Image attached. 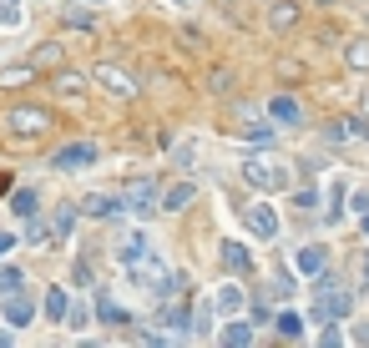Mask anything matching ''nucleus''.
Returning <instances> with one entry per match:
<instances>
[{
  "instance_id": "24",
  "label": "nucleus",
  "mask_w": 369,
  "mask_h": 348,
  "mask_svg": "<svg viewBox=\"0 0 369 348\" xmlns=\"http://www.w3.org/2000/svg\"><path fill=\"white\" fill-rule=\"evenodd\" d=\"M0 26H21V0H0Z\"/></svg>"
},
{
  "instance_id": "20",
  "label": "nucleus",
  "mask_w": 369,
  "mask_h": 348,
  "mask_svg": "<svg viewBox=\"0 0 369 348\" xmlns=\"http://www.w3.org/2000/svg\"><path fill=\"white\" fill-rule=\"evenodd\" d=\"M269 21H274V31H289V26L298 21V6H274V16H269Z\"/></svg>"
},
{
  "instance_id": "34",
  "label": "nucleus",
  "mask_w": 369,
  "mask_h": 348,
  "mask_svg": "<svg viewBox=\"0 0 369 348\" xmlns=\"http://www.w3.org/2000/svg\"><path fill=\"white\" fill-rule=\"evenodd\" d=\"M324 6H329V0H324Z\"/></svg>"
},
{
  "instance_id": "3",
  "label": "nucleus",
  "mask_w": 369,
  "mask_h": 348,
  "mask_svg": "<svg viewBox=\"0 0 369 348\" xmlns=\"http://www.w3.org/2000/svg\"><path fill=\"white\" fill-rule=\"evenodd\" d=\"M91 76H96L101 86H107L112 96H132V91H137V81H132V76H127L122 66H112V61H101V66H96Z\"/></svg>"
},
{
  "instance_id": "33",
  "label": "nucleus",
  "mask_w": 369,
  "mask_h": 348,
  "mask_svg": "<svg viewBox=\"0 0 369 348\" xmlns=\"http://www.w3.org/2000/svg\"><path fill=\"white\" fill-rule=\"evenodd\" d=\"M364 278H369V263H364Z\"/></svg>"
},
{
  "instance_id": "14",
  "label": "nucleus",
  "mask_w": 369,
  "mask_h": 348,
  "mask_svg": "<svg viewBox=\"0 0 369 348\" xmlns=\"http://www.w3.org/2000/svg\"><path fill=\"white\" fill-rule=\"evenodd\" d=\"M46 318H51V323L66 318V293H61V288H51V293H46Z\"/></svg>"
},
{
  "instance_id": "27",
  "label": "nucleus",
  "mask_w": 369,
  "mask_h": 348,
  "mask_svg": "<svg viewBox=\"0 0 369 348\" xmlns=\"http://www.w3.org/2000/svg\"><path fill=\"white\" fill-rule=\"evenodd\" d=\"M46 61L56 66V61H61V46H41V51H36V66H46Z\"/></svg>"
},
{
  "instance_id": "10",
  "label": "nucleus",
  "mask_w": 369,
  "mask_h": 348,
  "mask_svg": "<svg viewBox=\"0 0 369 348\" xmlns=\"http://www.w3.org/2000/svg\"><path fill=\"white\" fill-rule=\"evenodd\" d=\"M293 268H298V273H324V248H298Z\"/></svg>"
},
{
  "instance_id": "11",
  "label": "nucleus",
  "mask_w": 369,
  "mask_h": 348,
  "mask_svg": "<svg viewBox=\"0 0 369 348\" xmlns=\"http://www.w3.org/2000/svg\"><path fill=\"white\" fill-rule=\"evenodd\" d=\"M274 122L298 127V101H293V96H279V101H274Z\"/></svg>"
},
{
  "instance_id": "35",
  "label": "nucleus",
  "mask_w": 369,
  "mask_h": 348,
  "mask_svg": "<svg viewBox=\"0 0 369 348\" xmlns=\"http://www.w3.org/2000/svg\"><path fill=\"white\" fill-rule=\"evenodd\" d=\"M91 6H96V0H91Z\"/></svg>"
},
{
  "instance_id": "16",
  "label": "nucleus",
  "mask_w": 369,
  "mask_h": 348,
  "mask_svg": "<svg viewBox=\"0 0 369 348\" xmlns=\"http://www.w3.org/2000/svg\"><path fill=\"white\" fill-rule=\"evenodd\" d=\"M223 343H233V348H248V343H253V328H248V323H228V328H223Z\"/></svg>"
},
{
  "instance_id": "31",
  "label": "nucleus",
  "mask_w": 369,
  "mask_h": 348,
  "mask_svg": "<svg viewBox=\"0 0 369 348\" xmlns=\"http://www.w3.org/2000/svg\"><path fill=\"white\" fill-rule=\"evenodd\" d=\"M359 111H364V116H369V91H364V101H359Z\"/></svg>"
},
{
  "instance_id": "15",
  "label": "nucleus",
  "mask_w": 369,
  "mask_h": 348,
  "mask_svg": "<svg viewBox=\"0 0 369 348\" xmlns=\"http://www.w3.org/2000/svg\"><path fill=\"white\" fill-rule=\"evenodd\" d=\"M274 328H279V338H303V318L298 313H279Z\"/></svg>"
},
{
  "instance_id": "4",
  "label": "nucleus",
  "mask_w": 369,
  "mask_h": 348,
  "mask_svg": "<svg viewBox=\"0 0 369 348\" xmlns=\"http://www.w3.org/2000/svg\"><path fill=\"white\" fill-rule=\"evenodd\" d=\"M91 162H96V147H91V142L61 147L56 157H51V167H61V172H76V167H91Z\"/></svg>"
},
{
  "instance_id": "9",
  "label": "nucleus",
  "mask_w": 369,
  "mask_h": 348,
  "mask_svg": "<svg viewBox=\"0 0 369 348\" xmlns=\"http://www.w3.org/2000/svg\"><path fill=\"white\" fill-rule=\"evenodd\" d=\"M31 313H36V308H31V298H21V293H11V308H6V318H11V328H26V323H31Z\"/></svg>"
},
{
  "instance_id": "23",
  "label": "nucleus",
  "mask_w": 369,
  "mask_h": 348,
  "mask_svg": "<svg viewBox=\"0 0 369 348\" xmlns=\"http://www.w3.org/2000/svg\"><path fill=\"white\" fill-rule=\"evenodd\" d=\"M218 308H223V313H238V308H243V293H238V288H223V293H218Z\"/></svg>"
},
{
  "instance_id": "29",
  "label": "nucleus",
  "mask_w": 369,
  "mask_h": 348,
  "mask_svg": "<svg viewBox=\"0 0 369 348\" xmlns=\"http://www.w3.org/2000/svg\"><path fill=\"white\" fill-rule=\"evenodd\" d=\"M293 202H298V207L308 212V207H313V202H319V197H313V187H298V192H293Z\"/></svg>"
},
{
  "instance_id": "8",
  "label": "nucleus",
  "mask_w": 369,
  "mask_h": 348,
  "mask_svg": "<svg viewBox=\"0 0 369 348\" xmlns=\"http://www.w3.org/2000/svg\"><path fill=\"white\" fill-rule=\"evenodd\" d=\"M192 197H197V182H177V187L162 192V212H182Z\"/></svg>"
},
{
  "instance_id": "5",
  "label": "nucleus",
  "mask_w": 369,
  "mask_h": 348,
  "mask_svg": "<svg viewBox=\"0 0 369 348\" xmlns=\"http://www.w3.org/2000/svg\"><path fill=\"white\" fill-rule=\"evenodd\" d=\"M243 177H248L253 187H284V182H289L279 162H248V172H243Z\"/></svg>"
},
{
  "instance_id": "13",
  "label": "nucleus",
  "mask_w": 369,
  "mask_h": 348,
  "mask_svg": "<svg viewBox=\"0 0 369 348\" xmlns=\"http://www.w3.org/2000/svg\"><path fill=\"white\" fill-rule=\"evenodd\" d=\"M344 61H349L354 71H369V41H349V51H344Z\"/></svg>"
},
{
  "instance_id": "1",
  "label": "nucleus",
  "mask_w": 369,
  "mask_h": 348,
  "mask_svg": "<svg viewBox=\"0 0 369 348\" xmlns=\"http://www.w3.org/2000/svg\"><path fill=\"white\" fill-rule=\"evenodd\" d=\"M6 127H11L16 137H41V132L51 127V116H46L41 106H11V116H6Z\"/></svg>"
},
{
  "instance_id": "26",
  "label": "nucleus",
  "mask_w": 369,
  "mask_h": 348,
  "mask_svg": "<svg viewBox=\"0 0 369 348\" xmlns=\"http://www.w3.org/2000/svg\"><path fill=\"white\" fill-rule=\"evenodd\" d=\"M31 81V66H16V71H0V86H21Z\"/></svg>"
},
{
  "instance_id": "12",
  "label": "nucleus",
  "mask_w": 369,
  "mask_h": 348,
  "mask_svg": "<svg viewBox=\"0 0 369 348\" xmlns=\"http://www.w3.org/2000/svg\"><path fill=\"white\" fill-rule=\"evenodd\" d=\"M122 263H127V268L147 263V238H127V243H122Z\"/></svg>"
},
{
  "instance_id": "19",
  "label": "nucleus",
  "mask_w": 369,
  "mask_h": 348,
  "mask_svg": "<svg viewBox=\"0 0 369 348\" xmlns=\"http://www.w3.org/2000/svg\"><path fill=\"white\" fill-rule=\"evenodd\" d=\"M21 283H26V278H21V268H0V293H6V298H11V293H21Z\"/></svg>"
},
{
  "instance_id": "32",
  "label": "nucleus",
  "mask_w": 369,
  "mask_h": 348,
  "mask_svg": "<svg viewBox=\"0 0 369 348\" xmlns=\"http://www.w3.org/2000/svg\"><path fill=\"white\" fill-rule=\"evenodd\" d=\"M364 232H369V212H364Z\"/></svg>"
},
{
  "instance_id": "30",
  "label": "nucleus",
  "mask_w": 369,
  "mask_h": 348,
  "mask_svg": "<svg viewBox=\"0 0 369 348\" xmlns=\"http://www.w3.org/2000/svg\"><path fill=\"white\" fill-rule=\"evenodd\" d=\"M11 248H16V238H11V232H0V258H6Z\"/></svg>"
},
{
  "instance_id": "17",
  "label": "nucleus",
  "mask_w": 369,
  "mask_h": 348,
  "mask_svg": "<svg viewBox=\"0 0 369 348\" xmlns=\"http://www.w3.org/2000/svg\"><path fill=\"white\" fill-rule=\"evenodd\" d=\"M81 212H86V217H112V212H117V202H112V197H86V202H81Z\"/></svg>"
},
{
  "instance_id": "25",
  "label": "nucleus",
  "mask_w": 369,
  "mask_h": 348,
  "mask_svg": "<svg viewBox=\"0 0 369 348\" xmlns=\"http://www.w3.org/2000/svg\"><path fill=\"white\" fill-rule=\"evenodd\" d=\"M192 333H197V338H207V333H213V313H207V308H197V318H192Z\"/></svg>"
},
{
  "instance_id": "2",
  "label": "nucleus",
  "mask_w": 369,
  "mask_h": 348,
  "mask_svg": "<svg viewBox=\"0 0 369 348\" xmlns=\"http://www.w3.org/2000/svg\"><path fill=\"white\" fill-rule=\"evenodd\" d=\"M339 283H319V308H313V318H324V323H334V318H344L349 313V293H334Z\"/></svg>"
},
{
  "instance_id": "21",
  "label": "nucleus",
  "mask_w": 369,
  "mask_h": 348,
  "mask_svg": "<svg viewBox=\"0 0 369 348\" xmlns=\"http://www.w3.org/2000/svg\"><path fill=\"white\" fill-rule=\"evenodd\" d=\"M11 212L16 217H36V192H16L11 197Z\"/></svg>"
},
{
  "instance_id": "22",
  "label": "nucleus",
  "mask_w": 369,
  "mask_h": 348,
  "mask_svg": "<svg viewBox=\"0 0 369 348\" xmlns=\"http://www.w3.org/2000/svg\"><path fill=\"white\" fill-rule=\"evenodd\" d=\"M56 86H61L66 96H76V91H86V76H76V71H61V76H56Z\"/></svg>"
},
{
  "instance_id": "18",
  "label": "nucleus",
  "mask_w": 369,
  "mask_h": 348,
  "mask_svg": "<svg viewBox=\"0 0 369 348\" xmlns=\"http://www.w3.org/2000/svg\"><path fill=\"white\" fill-rule=\"evenodd\" d=\"M223 263H228L233 273H243V268H248V253H243V243H223Z\"/></svg>"
},
{
  "instance_id": "7",
  "label": "nucleus",
  "mask_w": 369,
  "mask_h": 348,
  "mask_svg": "<svg viewBox=\"0 0 369 348\" xmlns=\"http://www.w3.org/2000/svg\"><path fill=\"white\" fill-rule=\"evenodd\" d=\"M152 197H157V182H152V177H137V182L127 187V207H132V212H147Z\"/></svg>"
},
{
  "instance_id": "28",
  "label": "nucleus",
  "mask_w": 369,
  "mask_h": 348,
  "mask_svg": "<svg viewBox=\"0 0 369 348\" xmlns=\"http://www.w3.org/2000/svg\"><path fill=\"white\" fill-rule=\"evenodd\" d=\"M339 202H344V187H334V192H329V217H334V222L344 217V207H339Z\"/></svg>"
},
{
  "instance_id": "6",
  "label": "nucleus",
  "mask_w": 369,
  "mask_h": 348,
  "mask_svg": "<svg viewBox=\"0 0 369 348\" xmlns=\"http://www.w3.org/2000/svg\"><path fill=\"white\" fill-rule=\"evenodd\" d=\"M248 227L258 232V238H274V232H279V217H274V207L253 202V207H248Z\"/></svg>"
}]
</instances>
